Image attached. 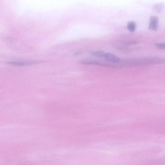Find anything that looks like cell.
<instances>
[{
  "label": "cell",
  "instance_id": "cell-5",
  "mask_svg": "<svg viewBox=\"0 0 165 165\" xmlns=\"http://www.w3.org/2000/svg\"><path fill=\"white\" fill-rule=\"evenodd\" d=\"M163 4L162 3H157L154 5L153 9L157 12H160L163 7Z\"/></svg>",
  "mask_w": 165,
  "mask_h": 165
},
{
  "label": "cell",
  "instance_id": "cell-6",
  "mask_svg": "<svg viewBox=\"0 0 165 165\" xmlns=\"http://www.w3.org/2000/svg\"><path fill=\"white\" fill-rule=\"evenodd\" d=\"M155 46L157 48L162 50H164L165 48V43H157L155 44Z\"/></svg>",
  "mask_w": 165,
  "mask_h": 165
},
{
  "label": "cell",
  "instance_id": "cell-1",
  "mask_svg": "<svg viewBox=\"0 0 165 165\" xmlns=\"http://www.w3.org/2000/svg\"><path fill=\"white\" fill-rule=\"evenodd\" d=\"M159 19L157 16H152L150 18L148 28L153 31H156L158 29Z\"/></svg>",
  "mask_w": 165,
  "mask_h": 165
},
{
  "label": "cell",
  "instance_id": "cell-4",
  "mask_svg": "<svg viewBox=\"0 0 165 165\" xmlns=\"http://www.w3.org/2000/svg\"><path fill=\"white\" fill-rule=\"evenodd\" d=\"M105 52L103 51H97L91 52V54L93 56L99 58H104Z\"/></svg>",
  "mask_w": 165,
  "mask_h": 165
},
{
  "label": "cell",
  "instance_id": "cell-3",
  "mask_svg": "<svg viewBox=\"0 0 165 165\" xmlns=\"http://www.w3.org/2000/svg\"><path fill=\"white\" fill-rule=\"evenodd\" d=\"M136 23L135 21H131L128 23L127 28L130 32H134L136 30Z\"/></svg>",
  "mask_w": 165,
  "mask_h": 165
},
{
  "label": "cell",
  "instance_id": "cell-2",
  "mask_svg": "<svg viewBox=\"0 0 165 165\" xmlns=\"http://www.w3.org/2000/svg\"><path fill=\"white\" fill-rule=\"evenodd\" d=\"M104 58L107 61L115 63L119 62L120 58L115 55L110 53H105Z\"/></svg>",
  "mask_w": 165,
  "mask_h": 165
}]
</instances>
